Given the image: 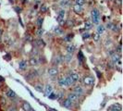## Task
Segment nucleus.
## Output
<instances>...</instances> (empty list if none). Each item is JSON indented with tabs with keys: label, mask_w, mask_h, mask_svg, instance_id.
Wrapping results in <instances>:
<instances>
[{
	"label": "nucleus",
	"mask_w": 123,
	"mask_h": 111,
	"mask_svg": "<svg viewBox=\"0 0 123 111\" xmlns=\"http://www.w3.org/2000/svg\"><path fill=\"white\" fill-rule=\"evenodd\" d=\"M58 84H59L61 87L68 86V83H67V80H66V78H64V77L60 78V79L58 80Z\"/></svg>",
	"instance_id": "6e6552de"
},
{
	"label": "nucleus",
	"mask_w": 123,
	"mask_h": 111,
	"mask_svg": "<svg viewBox=\"0 0 123 111\" xmlns=\"http://www.w3.org/2000/svg\"><path fill=\"white\" fill-rule=\"evenodd\" d=\"M69 77L74 80V81H76V80H79V74L78 73H75V72H72V73L69 74Z\"/></svg>",
	"instance_id": "4468645a"
},
{
	"label": "nucleus",
	"mask_w": 123,
	"mask_h": 111,
	"mask_svg": "<svg viewBox=\"0 0 123 111\" xmlns=\"http://www.w3.org/2000/svg\"><path fill=\"white\" fill-rule=\"evenodd\" d=\"M31 111H33V110H32V109H31Z\"/></svg>",
	"instance_id": "72a5a7b5"
},
{
	"label": "nucleus",
	"mask_w": 123,
	"mask_h": 111,
	"mask_svg": "<svg viewBox=\"0 0 123 111\" xmlns=\"http://www.w3.org/2000/svg\"><path fill=\"white\" fill-rule=\"evenodd\" d=\"M85 4V0H75L74 1V5H78V6H83Z\"/></svg>",
	"instance_id": "f3484780"
},
{
	"label": "nucleus",
	"mask_w": 123,
	"mask_h": 111,
	"mask_svg": "<svg viewBox=\"0 0 123 111\" xmlns=\"http://www.w3.org/2000/svg\"><path fill=\"white\" fill-rule=\"evenodd\" d=\"M54 31L56 34H62L63 33V31H62V29L60 27H55V29H54Z\"/></svg>",
	"instance_id": "4be33fe9"
},
{
	"label": "nucleus",
	"mask_w": 123,
	"mask_h": 111,
	"mask_svg": "<svg viewBox=\"0 0 123 111\" xmlns=\"http://www.w3.org/2000/svg\"><path fill=\"white\" fill-rule=\"evenodd\" d=\"M105 31V28L104 25H98L97 26V29H96V33H98L99 35L103 34Z\"/></svg>",
	"instance_id": "39448f33"
},
{
	"label": "nucleus",
	"mask_w": 123,
	"mask_h": 111,
	"mask_svg": "<svg viewBox=\"0 0 123 111\" xmlns=\"http://www.w3.org/2000/svg\"><path fill=\"white\" fill-rule=\"evenodd\" d=\"M6 96L9 97V98H15V97H16V93H15L14 91H12V90H8V91L6 92Z\"/></svg>",
	"instance_id": "f8f14e48"
},
{
	"label": "nucleus",
	"mask_w": 123,
	"mask_h": 111,
	"mask_svg": "<svg viewBox=\"0 0 123 111\" xmlns=\"http://www.w3.org/2000/svg\"><path fill=\"white\" fill-rule=\"evenodd\" d=\"M94 39H95V41H98L99 40V34L98 33H96V34L94 35Z\"/></svg>",
	"instance_id": "c756f323"
},
{
	"label": "nucleus",
	"mask_w": 123,
	"mask_h": 111,
	"mask_svg": "<svg viewBox=\"0 0 123 111\" xmlns=\"http://www.w3.org/2000/svg\"><path fill=\"white\" fill-rule=\"evenodd\" d=\"M74 50H75V46H74L73 44H71V45H68V47H67V51H68V53H70V54H72L74 52Z\"/></svg>",
	"instance_id": "aec40b11"
},
{
	"label": "nucleus",
	"mask_w": 123,
	"mask_h": 111,
	"mask_svg": "<svg viewBox=\"0 0 123 111\" xmlns=\"http://www.w3.org/2000/svg\"><path fill=\"white\" fill-rule=\"evenodd\" d=\"M79 94H77V93H75V92H72V93H69L68 96V98L71 101V102H76V101H78V99H79Z\"/></svg>",
	"instance_id": "20e7f679"
},
{
	"label": "nucleus",
	"mask_w": 123,
	"mask_h": 111,
	"mask_svg": "<svg viewBox=\"0 0 123 111\" xmlns=\"http://www.w3.org/2000/svg\"><path fill=\"white\" fill-rule=\"evenodd\" d=\"M71 105H72V102H71L68 98H67L64 102H63V106L66 107V108H70Z\"/></svg>",
	"instance_id": "423d86ee"
},
{
	"label": "nucleus",
	"mask_w": 123,
	"mask_h": 111,
	"mask_svg": "<svg viewBox=\"0 0 123 111\" xmlns=\"http://www.w3.org/2000/svg\"><path fill=\"white\" fill-rule=\"evenodd\" d=\"M18 67L20 69H25V68H27V62L26 61H20L19 62V64H18Z\"/></svg>",
	"instance_id": "dca6fc26"
},
{
	"label": "nucleus",
	"mask_w": 123,
	"mask_h": 111,
	"mask_svg": "<svg viewBox=\"0 0 123 111\" xmlns=\"http://www.w3.org/2000/svg\"><path fill=\"white\" fill-rule=\"evenodd\" d=\"M68 0H62L61 2H60V5H61L62 6H68Z\"/></svg>",
	"instance_id": "5701e85b"
},
{
	"label": "nucleus",
	"mask_w": 123,
	"mask_h": 111,
	"mask_svg": "<svg viewBox=\"0 0 123 111\" xmlns=\"http://www.w3.org/2000/svg\"><path fill=\"white\" fill-rule=\"evenodd\" d=\"M66 25H67L68 27H73L74 22H73V21H71L70 19H68V20H67V22H66Z\"/></svg>",
	"instance_id": "393cba45"
},
{
	"label": "nucleus",
	"mask_w": 123,
	"mask_h": 111,
	"mask_svg": "<svg viewBox=\"0 0 123 111\" xmlns=\"http://www.w3.org/2000/svg\"><path fill=\"white\" fill-rule=\"evenodd\" d=\"M111 59H112V62H113V63L117 64V62L120 60V56L117 55V54H114V55L111 56Z\"/></svg>",
	"instance_id": "0eeeda50"
},
{
	"label": "nucleus",
	"mask_w": 123,
	"mask_h": 111,
	"mask_svg": "<svg viewBox=\"0 0 123 111\" xmlns=\"http://www.w3.org/2000/svg\"><path fill=\"white\" fill-rule=\"evenodd\" d=\"M57 73H58V68H55V67L51 68L48 69V75L51 76V77H55V76L57 75Z\"/></svg>",
	"instance_id": "7ed1b4c3"
},
{
	"label": "nucleus",
	"mask_w": 123,
	"mask_h": 111,
	"mask_svg": "<svg viewBox=\"0 0 123 111\" xmlns=\"http://www.w3.org/2000/svg\"><path fill=\"white\" fill-rule=\"evenodd\" d=\"M43 30L42 28H39V30L37 31V35L38 36H41V35H43Z\"/></svg>",
	"instance_id": "bb28decb"
},
{
	"label": "nucleus",
	"mask_w": 123,
	"mask_h": 111,
	"mask_svg": "<svg viewBox=\"0 0 123 111\" xmlns=\"http://www.w3.org/2000/svg\"><path fill=\"white\" fill-rule=\"evenodd\" d=\"M52 92H53V88H52V86H51V85H49V84H48V85H46V86H45V88H44V92H45V95H46V96H48V95H49Z\"/></svg>",
	"instance_id": "1a4fd4ad"
},
{
	"label": "nucleus",
	"mask_w": 123,
	"mask_h": 111,
	"mask_svg": "<svg viewBox=\"0 0 123 111\" xmlns=\"http://www.w3.org/2000/svg\"><path fill=\"white\" fill-rule=\"evenodd\" d=\"M22 107H23V109H24L25 111H31V106L30 105V104H29V103H27V102L23 103Z\"/></svg>",
	"instance_id": "ddd939ff"
},
{
	"label": "nucleus",
	"mask_w": 123,
	"mask_h": 111,
	"mask_svg": "<svg viewBox=\"0 0 123 111\" xmlns=\"http://www.w3.org/2000/svg\"><path fill=\"white\" fill-rule=\"evenodd\" d=\"M66 80H67V83H68V86L71 85V84H73L74 82H75V81H74V80H72V79H71V78H70L69 76H68V77H66Z\"/></svg>",
	"instance_id": "412c9836"
},
{
	"label": "nucleus",
	"mask_w": 123,
	"mask_h": 111,
	"mask_svg": "<svg viewBox=\"0 0 123 111\" xmlns=\"http://www.w3.org/2000/svg\"><path fill=\"white\" fill-rule=\"evenodd\" d=\"M35 89H36L37 91H39V92H42L43 90L42 84H36V85H35Z\"/></svg>",
	"instance_id": "b1692460"
},
{
	"label": "nucleus",
	"mask_w": 123,
	"mask_h": 111,
	"mask_svg": "<svg viewBox=\"0 0 123 111\" xmlns=\"http://www.w3.org/2000/svg\"><path fill=\"white\" fill-rule=\"evenodd\" d=\"M73 10L76 13H81L83 11V7L81 6H78V5H74L73 6Z\"/></svg>",
	"instance_id": "9d476101"
},
{
	"label": "nucleus",
	"mask_w": 123,
	"mask_h": 111,
	"mask_svg": "<svg viewBox=\"0 0 123 111\" xmlns=\"http://www.w3.org/2000/svg\"><path fill=\"white\" fill-rule=\"evenodd\" d=\"M91 18H92V23L93 24H98L100 21V11L97 8H92L91 11Z\"/></svg>",
	"instance_id": "f257e3e1"
},
{
	"label": "nucleus",
	"mask_w": 123,
	"mask_h": 111,
	"mask_svg": "<svg viewBox=\"0 0 123 111\" xmlns=\"http://www.w3.org/2000/svg\"><path fill=\"white\" fill-rule=\"evenodd\" d=\"M71 58H72V54H70V53H68V55H67V56H66V60H67V61H69V60H70V59H71Z\"/></svg>",
	"instance_id": "cd10ccee"
},
{
	"label": "nucleus",
	"mask_w": 123,
	"mask_h": 111,
	"mask_svg": "<svg viewBox=\"0 0 123 111\" xmlns=\"http://www.w3.org/2000/svg\"><path fill=\"white\" fill-rule=\"evenodd\" d=\"M46 6H43L42 7H41V10H43V12H46Z\"/></svg>",
	"instance_id": "c85d7f7f"
},
{
	"label": "nucleus",
	"mask_w": 123,
	"mask_h": 111,
	"mask_svg": "<svg viewBox=\"0 0 123 111\" xmlns=\"http://www.w3.org/2000/svg\"><path fill=\"white\" fill-rule=\"evenodd\" d=\"M88 38H90V33L89 32H84L82 34V39L85 40V39H88Z\"/></svg>",
	"instance_id": "a878e982"
},
{
	"label": "nucleus",
	"mask_w": 123,
	"mask_h": 111,
	"mask_svg": "<svg viewBox=\"0 0 123 111\" xmlns=\"http://www.w3.org/2000/svg\"><path fill=\"white\" fill-rule=\"evenodd\" d=\"M1 33H2V31H1V29H0V35H1Z\"/></svg>",
	"instance_id": "473e14b6"
},
{
	"label": "nucleus",
	"mask_w": 123,
	"mask_h": 111,
	"mask_svg": "<svg viewBox=\"0 0 123 111\" xmlns=\"http://www.w3.org/2000/svg\"><path fill=\"white\" fill-rule=\"evenodd\" d=\"M83 83L87 85V86H92L93 85V83H94V79H93V77L92 76H86V77H84L83 78Z\"/></svg>",
	"instance_id": "f03ea898"
},
{
	"label": "nucleus",
	"mask_w": 123,
	"mask_h": 111,
	"mask_svg": "<svg viewBox=\"0 0 123 111\" xmlns=\"http://www.w3.org/2000/svg\"><path fill=\"white\" fill-rule=\"evenodd\" d=\"M74 92L77 93V94H79V95H80V94H82V93H83V89L78 85V86H76L74 88Z\"/></svg>",
	"instance_id": "9b49d317"
},
{
	"label": "nucleus",
	"mask_w": 123,
	"mask_h": 111,
	"mask_svg": "<svg viewBox=\"0 0 123 111\" xmlns=\"http://www.w3.org/2000/svg\"><path fill=\"white\" fill-rule=\"evenodd\" d=\"M29 63L31 64V66H36L37 64H38V60H37L36 58H34V57H31V59L29 60Z\"/></svg>",
	"instance_id": "a211bd4d"
},
{
	"label": "nucleus",
	"mask_w": 123,
	"mask_h": 111,
	"mask_svg": "<svg viewBox=\"0 0 123 111\" xmlns=\"http://www.w3.org/2000/svg\"><path fill=\"white\" fill-rule=\"evenodd\" d=\"M92 21H90V20H87L86 22H85V26H84L85 30H90V29H92Z\"/></svg>",
	"instance_id": "2eb2a0df"
},
{
	"label": "nucleus",
	"mask_w": 123,
	"mask_h": 111,
	"mask_svg": "<svg viewBox=\"0 0 123 111\" xmlns=\"http://www.w3.org/2000/svg\"><path fill=\"white\" fill-rule=\"evenodd\" d=\"M120 50H121V46L119 45V46L117 47V51H118V52H120Z\"/></svg>",
	"instance_id": "2f4dec72"
},
{
	"label": "nucleus",
	"mask_w": 123,
	"mask_h": 111,
	"mask_svg": "<svg viewBox=\"0 0 123 111\" xmlns=\"http://www.w3.org/2000/svg\"><path fill=\"white\" fill-rule=\"evenodd\" d=\"M15 9L17 10V12L18 13H20V11H21V8H18V7H15Z\"/></svg>",
	"instance_id": "7c9ffc66"
},
{
	"label": "nucleus",
	"mask_w": 123,
	"mask_h": 111,
	"mask_svg": "<svg viewBox=\"0 0 123 111\" xmlns=\"http://www.w3.org/2000/svg\"><path fill=\"white\" fill-rule=\"evenodd\" d=\"M43 18H38L36 20V24L38 26V28H41L42 27V24H43Z\"/></svg>",
	"instance_id": "6ab92c4d"
}]
</instances>
